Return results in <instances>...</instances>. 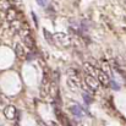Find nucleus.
Instances as JSON below:
<instances>
[{"mask_svg": "<svg viewBox=\"0 0 126 126\" xmlns=\"http://www.w3.org/2000/svg\"><path fill=\"white\" fill-rule=\"evenodd\" d=\"M53 37H54V39H55L56 42L60 43L63 47H69V45H71V38H70V36L66 34V33L58 32V33H55Z\"/></svg>", "mask_w": 126, "mask_h": 126, "instance_id": "obj_1", "label": "nucleus"}, {"mask_svg": "<svg viewBox=\"0 0 126 126\" xmlns=\"http://www.w3.org/2000/svg\"><path fill=\"white\" fill-rule=\"evenodd\" d=\"M20 34H21V38L23 39V42L26 43V45H27L28 48H31V49L34 48V41H33V38L31 37L28 30H21V31H20Z\"/></svg>", "mask_w": 126, "mask_h": 126, "instance_id": "obj_2", "label": "nucleus"}, {"mask_svg": "<svg viewBox=\"0 0 126 126\" xmlns=\"http://www.w3.org/2000/svg\"><path fill=\"white\" fill-rule=\"evenodd\" d=\"M95 79H97V81H98L99 83L104 84V86H108V84L110 83V79H109V76H108L107 74H104L103 71H100V70H97Z\"/></svg>", "mask_w": 126, "mask_h": 126, "instance_id": "obj_3", "label": "nucleus"}, {"mask_svg": "<svg viewBox=\"0 0 126 126\" xmlns=\"http://www.w3.org/2000/svg\"><path fill=\"white\" fill-rule=\"evenodd\" d=\"M84 81H86V84H87L91 89H93V91H97V89H98V87H99V82L97 81V79H95V77L89 76V75H86Z\"/></svg>", "mask_w": 126, "mask_h": 126, "instance_id": "obj_4", "label": "nucleus"}, {"mask_svg": "<svg viewBox=\"0 0 126 126\" xmlns=\"http://www.w3.org/2000/svg\"><path fill=\"white\" fill-rule=\"evenodd\" d=\"M84 71L87 72V75H89V76H93V77H95V75H97V69L91 64V63H84Z\"/></svg>", "mask_w": 126, "mask_h": 126, "instance_id": "obj_5", "label": "nucleus"}, {"mask_svg": "<svg viewBox=\"0 0 126 126\" xmlns=\"http://www.w3.org/2000/svg\"><path fill=\"white\" fill-rule=\"evenodd\" d=\"M4 114H5V116L7 118V119H15V116H16V109L14 108V107H6L5 108V110H4Z\"/></svg>", "mask_w": 126, "mask_h": 126, "instance_id": "obj_6", "label": "nucleus"}, {"mask_svg": "<svg viewBox=\"0 0 126 126\" xmlns=\"http://www.w3.org/2000/svg\"><path fill=\"white\" fill-rule=\"evenodd\" d=\"M15 53H16V55L20 58V59H23L25 56H26V50H25V48H23V45L22 44H16V47H15Z\"/></svg>", "mask_w": 126, "mask_h": 126, "instance_id": "obj_7", "label": "nucleus"}, {"mask_svg": "<svg viewBox=\"0 0 126 126\" xmlns=\"http://www.w3.org/2000/svg\"><path fill=\"white\" fill-rule=\"evenodd\" d=\"M43 34H44V38L47 39V42L49 43L50 45H54V44H55L54 37H53V36H51V34H50V33H49V32H48V31L45 30V28L43 30Z\"/></svg>", "mask_w": 126, "mask_h": 126, "instance_id": "obj_8", "label": "nucleus"}, {"mask_svg": "<svg viewBox=\"0 0 126 126\" xmlns=\"http://www.w3.org/2000/svg\"><path fill=\"white\" fill-rule=\"evenodd\" d=\"M0 9L1 10H9L11 9V4L9 0H0Z\"/></svg>", "mask_w": 126, "mask_h": 126, "instance_id": "obj_9", "label": "nucleus"}, {"mask_svg": "<svg viewBox=\"0 0 126 126\" xmlns=\"http://www.w3.org/2000/svg\"><path fill=\"white\" fill-rule=\"evenodd\" d=\"M7 20L9 21H14L15 18H16V11L15 10H12V9H9L7 10Z\"/></svg>", "mask_w": 126, "mask_h": 126, "instance_id": "obj_10", "label": "nucleus"}, {"mask_svg": "<svg viewBox=\"0 0 126 126\" xmlns=\"http://www.w3.org/2000/svg\"><path fill=\"white\" fill-rule=\"evenodd\" d=\"M72 113L75 115H77V116H81V113H80V108L79 107H74L72 108Z\"/></svg>", "mask_w": 126, "mask_h": 126, "instance_id": "obj_11", "label": "nucleus"}, {"mask_svg": "<svg viewBox=\"0 0 126 126\" xmlns=\"http://www.w3.org/2000/svg\"><path fill=\"white\" fill-rule=\"evenodd\" d=\"M82 95H83V99L86 100V103H87V104H89V103H91V97H89L87 93H83Z\"/></svg>", "mask_w": 126, "mask_h": 126, "instance_id": "obj_12", "label": "nucleus"}, {"mask_svg": "<svg viewBox=\"0 0 126 126\" xmlns=\"http://www.w3.org/2000/svg\"><path fill=\"white\" fill-rule=\"evenodd\" d=\"M37 1V4L39 5V6H42V7H44L45 5H47V0H36Z\"/></svg>", "mask_w": 126, "mask_h": 126, "instance_id": "obj_13", "label": "nucleus"}, {"mask_svg": "<svg viewBox=\"0 0 126 126\" xmlns=\"http://www.w3.org/2000/svg\"><path fill=\"white\" fill-rule=\"evenodd\" d=\"M32 18H33V21L36 22V26H37V23H38V18L36 17V15H34V12H32Z\"/></svg>", "mask_w": 126, "mask_h": 126, "instance_id": "obj_14", "label": "nucleus"}, {"mask_svg": "<svg viewBox=\"0 0 126 126\" xmlns=\"http://www.w3.org/2000/svg\"><path fill=\"white\" fill-rule=\"evenodd\" d=\"M110 82H111V86H113V87H115V89H119V86L115 83L114 81H110Z\"/></svg>", "mask_w": 126, "mask_h": 126, "instance_id": "obj_15", "label": "nucleus"}]
</instances>
